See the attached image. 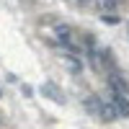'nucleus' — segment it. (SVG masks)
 <instances>
[{"label":"nucleus","instance_id":"nucleus-7","mask_svg":"<svg viewBox=\"0 0 129 129\" xmlns=\"http://www.w3.org/2000/svg\"><path fill=\"white\" fill-rule=\"evenodd\" d=\"M44 93H47V95H49V98H57V101H59V103H62V101H64V95H62V93H59V90H52V85H44Z\"/></svg>","mask_w":129,"mask_h":129},{"label":"nucleus","instance_id":"nucleus-3","mask_svg":"<svg viewBox=\"0 0 129 129\" xmlns=\"http://www.w3.org/2000/svg\"><path fill=\"white\" fill-rule=\"evenodd\" d=\"M59 59H62V64H64V67H67L70 72H80V70H83V62H80L78 57H70V54H62Z\"/></svg>","mask_w":129,"mask_h":129},{"label":"nucleus","instance_id":"nucleus-2","mask_svg":"<svg viewBox=\"0 0 129 129\" xmlns=\"http://www.w3.org/2000/svg\"><path fill=\"white\" fill-rule=\"evenodd\" d=\"M111 106H114V111H116V116H129V101L124 98V95H114V101H111Z\"/></svg>","mask_w":129,"mask_h":129},{"label":"nucleus","instance_id":"nucleus-9","mask_svg":"<svg viewBox=\"0 0 129 129\" xmlns=\"http://www.w3.org/2000/svg\"><path fill=\"white\" fill-rule=\"evenodd\" d=\"M80 3H88V0H80Z\"/></svg>","mask_w":129,"mask_h":129},{"label":"nucleus","instance_id":"nucleus-4","mask_svg":"<svg viewBox=\"0 0 129 129\" xmlns=\"http://www.w3.org/2000/svg\"><path fill=\"white\" fill-rule=\"evenodd\" d=\"M109 85H111V88L116 90V95H124V93L129 90V85H126L124 80H119V78H116V75H114V78H109Z\"/></svg>","mask_w":129,"mask_h":129},{"label":"nucleus","instance_id":"nucleus-1","mask_svg":"<svg viewBox=\"0 0 129 129\" xmlns=\"http://www.w3.org/2000/svg\"><path fill=\"white\" fill-rule=\"evenodd\" d=\"M54 36H57V41H62V47H64V44H70V39H72V28L67 23H57L54 26Z\"/></svg>","mask_w":129,"mask_h":129},{"label":"nucleus","instance_id":"nucleus-6","mask_svg":"<svg viewBox=\"0 0 129 129\" xmlns=\"http://www.w3.org/2000/svg\"><path fill=\"white\" fill-rule=\"evenodd\" d=\"M98 114L103 116L106 121H109V119H114V116H116V111H114V106H101V111H98Z\"/></svg>","mask_w":129,"mask_h":129},{"label":"nucleus","instance_id":"nucleus-5","mask_svg":"<svg viewBox=\"0 0 129 129\" xmlns=\"http://www.w3.org/2000/svg\"><path fill=\"white\" fill-rule=\"evenodd\" d=\"M98 8L101 10H116L119 8V0H98Z\"/></svg>","mask_w":129,"mask_h":129},{"label":"nucleus","instance_id":"nucleus-8","mask_svg":"<svg viewBox=\"0 0 129 129\" xmlns=\"http://www.w3.org/2000/svg\"><path fill=\"white\" fill-rule=\"evenodd\" d=\"M85 106H88V109H90L93 114H98V111H101V106H103V103H101V101H95V98H88V101H85Z\"/></svg>","mask_w":129,"mask_h":129}]
</instances>
